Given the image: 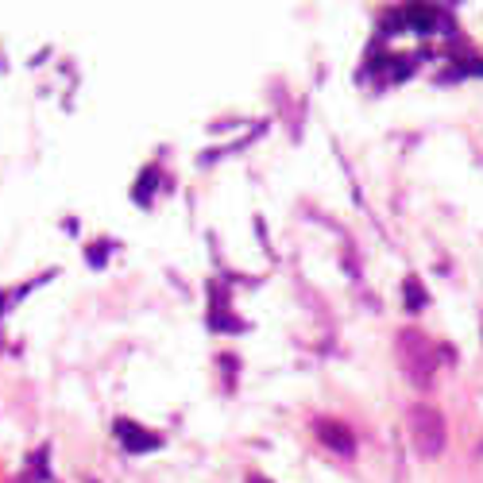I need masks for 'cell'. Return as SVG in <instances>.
Masks as SVG:
<instances>
[{
    "mask_svg": "<svg viewBox=\"0 0 483 483\" xmlns=\"http://www.w3.org/2000/svg\"><path fill=\"white\" fill-rule=\"evenodd\" d=\"M394 352H399V363L406 371V379H410L414 386H429L437 375V360H441V352H437V345L425 337V332L417 329H402L399 340H394Z\"/></svg>",
    "mask_w": 483,
    "mask_h": 483,
    "instance_id": "6da1fadb",
    "label": "cell"
},
{
    "mask_svg": "<svg viewBox=\"0 0 483 483\" xmlns=\"http://www.w3.org/2000/svg\"><path fill=\"white\" fill-rule=\"evenodd\" d=\"M445 441H448V433H445L441 410H433L429 402H417L410 410V445L422 456H441Z\"/></svg>",
    "mask_w": 483,
    "mask_h": 483,
    "instance_id": "7a4b0ae2",
    "label": "cell"
},
{
    "mask_svg": "<svg viewBox=\"0 0 483 483\" xmlns=\"http://www.w3.org/2000/svg\"><path fill=\"white\" fill-rule=\"evenodd\" d=\"M317 437L332 448V453H340V456L356 453V437H352V429L340 425V422H317Z\"/></svg>",
    "mask_w": 483,
    "mask_h": 483,
    "instance_id": "3957f363",
    "label": "cell"
},
{
    "mask_svg": "<svg viewBox=\"0 0 483 483\" xmlns=\"http://www.w3.org/2000/svg\"><path fill=\"white\" fill-rule=\"evenodd\" d=\"M116 437L124 441L128 453H155V448L163 445L155 433H147V429H139V425H132V422H116Z\"/></svg>",
    "mask_w": 483,
    "mask_h": 483,
    "instance_id": "277c9868",
    "label": "cell"
},
{
    "mask_svg": "<svg viewBox=\"0 0 483 483\" xmlns=\"http://www.w3.org/2000/svg\"><path fill=\"white\" fill-rule=\"evenodd\" d=\"M402 298H406V309H414V314H417V309H425V306H429V294H425V286L417 283L414 275H410V278H406V283H402Z\"/></svg>",
    "mask_w": 483,
    "mask_h": 483,
    "instance_id": "5b68a950",
    "label": "cell"
},
{
    "mask_svg": "<svg viewBox=\"0 0 483 483\" xmlns=\"http://www.w3.org/2000/svg\"><path fill=\"white\" fill-rule=\"evenodd\" d=\"M402 16L410 19V27H414V31H433V19L441 16V12H437V8H429V4H425V8H406Z\"/></svg>",
    "mask_w": 483,
    "mask_h": 483,
    "instance_id": "8992f818",
    "label": "cell"
}]
</instances>
